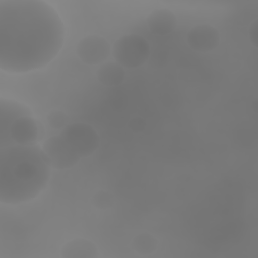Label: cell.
<instances>
[{
    "mask_svg": "<svg viewBox=\"0 0 258 258\" xmlns=\"http://www.w3.org/2000/svg\"><path fill=\"white\" fill-rule=\"evenodd\" d=\"M62 21L55 9L39 0L0 1V69L27 73L48 64L60 51Z\"/></svg>",
    "mask_w": 258,
    "mask_h": 258,
    "instance_id": "6da1fadb",
    "label": "cell"
},
{
    "mask_svg": "<svg viewBox=\"0 0 258 258\" xmlns=\"http://www.w3.org/2000/svg\"><path fill=\"white\" fill-rule=\"evenodd\" d=\"M50 165L36 144L0 148V201L17 205L36 198L47 185Z\"/></svg>",
    "mask_w": 258,
    "mask_h": 258,
    "instance_id": "7a4b0ae2",
    "label": "cell"
},
{
    "mask_svg": "<svg viewBox=\"0 0 258 258\" xmlns=\"http://www.w3.org/2000/svg\"><path fill=\"white\" fill-rule=\"evenodd\" d=\"M113 56L117 63L125 68H138L150 56L148 41L137 34H126L116 40L113 45Z\"/></svg>",
    "mask_w": 258,
    "mask_h": 258,
    "instance_id": "3957f363",
    "label": "cell"
},
{
    "mask_svg": "<svg viewBox=\"0 0 258 258\" xmlns=\"http://www.w3.org/2000/svg\"><path fill=\"white\" fill-rule=\"evenodd\" d=\"M59 136L80 157H87L95 152L99 146V136L89 124L76 122L68 124Z\"/></svg>",
    "mask_w": 258,
    "mask_h": 258,
    "instance_id": "277c9868",
    "label": "cell"
},
{
    "mask_svg": "<svg viewBox=\"0 0 258 258\" xmlns=\"http://www.w3.org/2000/svg\"><path fill=\"white\" fill-rule=\"evenodd\" d=\"M41 149L50 167L56 169L72 168L81 158L59 135L45 140Z\"/></svg>",
    "mask_w": 258,
    "mask_h": 258,
    "instance_id": "5b68a950",
    "label": "cell"
},
{
    "mask_svg": "<svg viewBox=\"0 0 258 258\" xmlns=\"http://www.w3.org/2000/svg\"><path fill=\"white\" fill-rule=\"evenodd\" d=\"M30 109L19 102L1 98L0 100V148L14 145L10 130L13 123L24 116H30Z\"/></svg>",
    "mask_w": 258,
    "mask_h": 258,
    "instance_id": "8992f818",
    "label": "cell"
},
{
    "mask_svg": "<svg viewBox=\"0 0 258 258\" xmlns=\"http://www.w3.org/2000/svg\"><path fill=\"white\" fill-rule=\"evenodd\" d=\"M76 51L83 62L99 64L109 56L110 45L105 38L99 35H89L79 41Z\"/></svg>",
    "mask_w": 258,
    "mask_h": 258,
    "instance_id": "52a82bcc",
    "label": "cell"
},
{
    "mask_svg": "<svg viewBox=\"0 0 258 258\" xmlns=\"http://www.w3.org/2000/svg\"><path fill=\"white\" fill-rule=\"evenodd\" d=\"M186 41L191 49L199 52H207L219 45L220 35L215 27L202 24L195 26L188 31Z\"/></svg>",
    "mask_w": 258,
    "mask_h": 258,
    "instance_id": "ba28073f",
    "label": "cell"
},
{
    "mask_svg": "<svg viewBox=\"0 0 258 258\" xmlns=\"http://www.w3.org/2000/svg\"><path fill=\"white\" fill-rule=\"evenodd\" d=\"M10 137L13 144L32 145L38 139V126L31 116H24L17 119L10 130Z\"/></svg>",
    "mask_w": 258,
    "mask_h": 258,
    "instance_id": "9c48e42d",
    "label": "cell"
},
{
    "mask_svg": "<svg viewBox=\"0 0 258 258\" xmlns=\"http://www.w3.org/2000/svg\"><path fill=\"white\" fill-rule=\"evenodd\" d=\"M147 25L153 34L167 35L175 29L177 19L169 9H156L147 17Z\"/></svg>",
    "mask_w": 258,
    "mask_h": 258,
    "instance_id": "30bf717a",
    "label": "cell"
},
{
    "mask_svg": "<svg viewBox=\"0 0 258 258\" xmlns=\"http://www.w3.org/2000/svg\"><path fill=\"white\" fill-rule=\"evenodd\" d=\"M97 256V246L85 238H75L61 248V257L64 258H95Z\"/></svg>",
    "mask_w": 258,
    "mask_h": 258,
    "instance_id": "8fae6325",
    "label": "cell"
},
{
    "mask_svg": "<svg viewBox=\"0 0 258 258\" xmlns=\"http://www.w3.org/2000/svg\"><path fill=\"white\" fill-rule=\"evenodd\" d=\"M124 69L117 62L102 63L97 70V78L105 86H118L124 81Z\"/></svg>",
    "mask_w": 258,
    "mask_h": 258,
    "instance_id": "7c38bea8",
    "label": "cell"
},
{
    "mask_svg": "<svg viewBox=\"0 0 258 258\" xmlns=\"http://www.w3.org/2000/svg\"><path fill=\"white\" fill-rule=\"evenodd\" d=\"M157 239L149 233L138 234L132 240L133 249L141 255H146L154 252L157 248Z\"/></svg>",
    "mask_w": 258,
    "mask_h": 258,
    "instance_id": "4fadbf2b",
    "label": "cell"
},
{
    "mask_svg": "<svg viewBox=\"0 0 258 258\" xmlns=\"http://www.w3.org/2000/svg\"><path fill=\"white\" fill-rule=\"evenodd\" d=\"M47 121L53 129H63L68 125L69 118L67 114L60 110H52L47 115Z\"/></svg>",
    "mask_w": 258,
    "mask_h": 258,
    "instance_id": "5bb4252c",
    "label": "cell"
},
{
    "mask_svg": "<svg viewBox=\"0 0 258 258\" xmlns=\"http://www.w3.org/2000/svg\"><path fill=\"white\" fill-rule=\"evenodd\" d=\"M93 205L101 210H106L113 206L114 199L113 196L105 190H99L92 197Z\"/></svg>",
    "mask_w": 258,
    "mask_h": 258,
    "instance_id": "9a60e30c",
    "label": "cell"
},
{
    "mask_svg": "<svg viewBox=\"0 0 258 258\" xmlns=\"http://www.w3.org/2000/svg\"><path fill=\"white\" fill-rule=\"evenodd\" d=\"M257 20L253 21V23L251 24L250 28H249V37H250V41L253 43L254 46H257V38H258V34H257Z\"/></svg>",
    "mask_w": 258,
    "mask_h": 258,
    "instance_id": "2e32d148",
    "label": "cell"
}]
</instances>
